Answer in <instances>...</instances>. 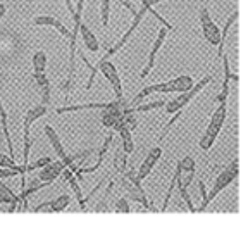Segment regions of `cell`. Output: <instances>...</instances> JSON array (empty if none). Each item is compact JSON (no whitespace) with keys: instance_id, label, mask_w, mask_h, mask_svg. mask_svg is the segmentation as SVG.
Returning <instances> with one entry per match:
<instances>
[{"instance_id":"obj_1","label":"cell","mask_w":248,"mask_h":226,"mask_svg":"<svg viewBox=\"0 0 248 226\" xmlns=\"http://www.w3.org/2000/svg\"><path fill=\"white\" fill-rule=\"evenodd\" d=\"M193 85L195 83H193V78H191V76H188V74H181V76L170 80V81L145 86V88L141 90L135 98H133V102H131L129 107L140 105V102L143 100L145 97H148L150 94H183V92H186V90H190Z\"/></svg>"},{"instance_id":"obj_2","label":"cell","mask_w":248,"mask_h":226,"mask_svg":"<svg viewBox=\"0 0 248 226\" xmlns=\"http://www.w3.org/2000/svg\"><path fill=\"white\" fill-rule=\"evenodd\" d=\"M226 116H228V102H226V104H219L217 111L212 114V117H210L209 125H207L205 135L200 138V148L202 150H210V147H212L214 142H216L217 135L221 133L222 126H224Z\"/></svg>"},{"instance_id":"obj_3","label":"cell","mask_w":248,"mask_h":226,"mask_svg":"<svg viewBox=\"0 0 248 226\" xmlns=\"http://www.w3.org/2000/svg\"><path fill=\"white\" fill-rule=\"evenodd\" d=\"M212 81V76L210 74H207V76H203V78L200 80L198 83H195L193 86H191L190 90H186V92H183V94H179V97L172 98V100L166 102V113L167 114H174V113H179V111H183V107L185 105H188L191 100H193L195 97H197L198 94H200L202 90L205 88L209 83Z\"/></svg>"},{"instance_id":"obj_4","label":"cell","mask_w":248,"mask_h":226,"mask_svg":"<svg viewBox=\"0 0 248 226\" xmlns=\"http://www.w3.org/2000/svg\"><path fill=\"white\" fill-rule=\"evenodd\" d=\"M200 24H202V33H203V38L210 43V45H217L219 52H217V57L221 59L224 55V42L221 38V30L210 17L209 11L205 7L200 11Z\"/></svg>"},{"instance_id":"obj_5","label":"cell","mask_w":248,"mask_h":226,"mask_svg":"<svg viewBox=\"0 0 248 226\" xmlns=\"http://www.w3.org/2000/svg\"><path fill=\"white\" fill-rule=\"evenodd\" d=\"M46 114V105L40 104V105H35L33 109H30L24 116V129H23V166H28V157H30V148H31V138H30V129H31V125L40 119L42 116Z\"/></svg>"},{"instance_id":"obj_6","label":"cell","mask_w":248,"mask_h":226,"mask_svg":"<svg viewBox=\"0 0 248 226\" xmlns=\"http://www.w3.org/2000/svg\"><path fill=\"white\" fill-rule=\"evenodd\" d=\"M238 175H240V166H238V159H234L231 164H228V166L221 171V175L216 178L212 190H210V194L207 195V202L209 204L212 202V200L216 199L217 195L221 194L228 185H231L232 181L238 178Z\"/></svg>"},{"instance_id":"obj_7","label":"cell","mask_w":248,"mask_h":226,"mask_svg":"<svg viewBox=\"0 0 248 226\" xmlns=\"http://www.w3.org/2000/svg\"><path fill=\"white\" fill-rule=\"evenodd\" d=\"M86 109H126V104L123 98H116L114 102H92V104H78V105H66L55 109V114H66V113H76V111H86Z\"/></svg>"},{"instance_id":"obj_8","label":"cell","mask_w":248,"mask_h":226,"mask_svg":"<svg viewBox=\"0 0 248 226\" xmlns=\"http://www.w3.org/2000/svg\"><path fill=\"white\" fill-rule=\"evenodd\" d=\"M114 183L124 192V195H126L128 200H135V202L141 204L145 209H150V204H148V200H147V194H145L143 187H136L133 181H129V179L124 178V176L117 179V181H114Z\"/></svg>"},{"instance_id":"obj_9","label":"cell","mask_w":248,"mask_h":226,"mask_svg":"<svg viewBox=\"0 0 248 226\" xmlns=\"http://www.w3.org/2000/svg\"><path fill=\"white\" fill-rule=\"evenodd\" d=\"M97 69L102 71L105 78L108 80L110 86H112L114 94H116V98H123V83H121V78H119V73H117L116 66L112 63H108V61H100L97 64Z\"/></svg>"},{"instance_id":"obj_10","label":"cell","mask_w":248,"mask_h":226,"mask_svg":"<svg viewBox=\"0 0 248 226\" xmlns=\"http://www.w3.org/2000/svg\"><path fill=\"white\" fill-rule=\"evenodd\" d=\"M67 166L64 164V161L59 159V161H50L48 164H45L43 168H40V173H38V178L42 181H46V183H52L57 179V176L61 175Z\"/></svg>"},{"instance_id":"obj_11","label":"cell","mask_w":248,"mask_h":226,"mask_svg":"<svg viewBox=\"0 0 248 226\" xmlns=\"http://www.w3.org/2000/svg\"><path fill=\"white\" fill-rule=\"evenodd\" d=\"M162 157V148L160 147H154L148 152V156L145 157V161L141 162V166H140L138 169H136V176H138V179H145L148 175L152 173V169H154V166L157 164V161Z\"/></svg>"},{"instance_id":"obj_12","label":"cell","mask_w":248,"mask_h":226,"mask_svg":"<svg viewBox=\"0 0 248 226\" xmlns=\"http://www.w3.org/2000/svg\"><path fill=\"white\" fill-rule=\"evenodd\" d=\"M166 35H167V28L164 26V28H160V32H159V35H157V38H155V42H154V47H152V50H150V55H148V63H147V66L143 67V71H141V78H145L148 73H150L152 69H154V64H155V57H157V54H159V50L162 48V45H164V42H166Z\"/></svg>"},{"instance_id":"obj_13","label":"cell","mask_w":248,"mask_h":226,"mask_svg":"<svg viewBox=\"0 0 248 226\" xmlns=\"http://www.w3.org/2000/svg\"><path fill=\"white\" fill-rule=\"evenodd\" d=\"M33 23H35L36 26H52V28H55V30H57L62 36L71 38V30H69V28H66L64 24L61 23V21L57 19V17H54V16H38V17H35V21H33Z\"/></svg>"},{"instance_id":"obj_14","label":"cell","mask_w":248,"mask_h":226,"mask_svg":"<svg viewBox=\"0 0 248 226\" xmlns=\"http://www.w3.org/2000/svg\"><path fill=\"white\" fill-rule=\"evenodd\" d=\"M0 204H9L11 206L9 212H14L19 207V195H16L7 185H4L2 178H0Z\"/></svg>"},{"instance_id":"obj_15","label":"cell","mask_w":248,"mask_h":226,"mask_svg":"<svg viewBox=\"0 0 248 226\" xmlns=\"http://www.w3.org/2000/svg\"><path fill=\"white\" fill-rule=\"evenodd\" d=\"M43 131H45V137L48 138V142H50L52 148H54V150H55V156H57L59 159L66 161L67 154H66V150H64V145H62L61 138H59V135H57V133H55V129L52 128L50 125H46Z\"/></svg>"},{"instance_id":"obj_16","label":"cell","mask_w":248,"mask_h":226,"mask_svg":"<svg viewBox=\"0 0 248 226\" xmlns=\"http://www.w3.org/2000/svg\"><path fill=\"white\" fill-rule=\"evenodd\" d=\"M62 173H64V179H66L67 183H69V187H71V190H73V194H74V197H76V200L79 202V207H81V209H85L86 202H85V197H83L81 188H79V183H78V178L74 176V173L71 171L69 168H66Z\"/></svg>"},{"instance_id":"obj_17","label":"cell","mask_w":248,"mask_h":226,"mask_svg":"<svg viewBox=\"0 0 248 226\" xmlns=\"http://www.w3.org/2000/svg\"><path fill=\"white\" fill-rule=\"evenodd\" d=\"M79 35H81L83 43H85V47L88 48L90 52H97L98 48H100V43H98L97 36L93 35V32L85 23L79 24Z\"/></svg>"},{"instance_id":"obj_18","label":"cell","mask_w":248,"mask_h":226,"mask_svg":"<svg viewBox=\"0 0 248 226\" xmlns=\"http://www.w3.org/2000/svg\"><path fill=\"white\" fill-rule=\"evenodd\" d=\"M35 81L36 86L40 90V95H42V104L46 105L50 102V83H48V78L45 76V73H35Z\"/></svg>"},{"instance_id":"obj_19","label":"cell","mask_w":248,"mask_h":226,"mask_svg":"<svg viewBox=\"0 0 248 226\" xmlns=\"http://www.w3.org/2000/svg\"><path fill=\"white\" fill-rule=\"evenodd\" d=\"M117 133H119L121 138H123V150L126 154H131L133 150H135V142H133L131 131H129V129L123 125L119 129H117Z\"/></svg>"},{"instance_id":"obj_20","label":"cell","mask_w":248,"mask_h":226,"mask_svg":"<svg viewBox=\"0 0 248 226\" xmlns=\"http://www.w3.org/2000/svg\"><path fill=\"white\" fill-rule=\"evenodd\" d=\"M114 168H116V171L121 173V175L128 169V154L124 152L121 147L117 148L116 154H114Z\"/></svg>"},{"instance_id":"obj_21","label":"cell","mask_w":248,"mask_h":226,"mask_svg":"<svg viewBox=\"0 0 248 226\" xmlns=\"http://www.w3.org/2000/svg\"><path fill=\"white\" fill-rule=\"evenodd\" d=\"M0 121H2V129H4V137L5 142H7L9 154L14 156V147H12V140H11V135H9V126H7V113H5L4 105H2V100H0Z\"/></svg>"},{"instance_id":"obj_22","label":"cell","mask_w":248,"mask_h":226,"mask_svg":"<svg viewBox=\"0 0 248 226\" xmlns=\"http://www.w3.org/2000/svg\"><path fill=\"white\" fill-rule=\"evenodd\" d=\"M181 168H179V164L176 166V171H174V176H172V179H170L169 183V188H167V194H166V199H164V204H162V210L167 209V206H169V200L170 197H172V194H174V188H176V179L181 176Z\"/></svg>"},{"instance_id":"obj_23","label":"cell","mask_w":248,"mask_h":226,"mask_svg":"<svg viewBox=\"0 0 248 226\" xmlns=\"http://www.w3.org/2000/svg\"><path fill=\"white\" fill-rule=\"evenodd\" d=\"M45 69H46V54L38 50L33 55V71L35 73H45Z\"/></svg>"},{"instance_id":"obj_24","label":"cell","mask_w":248,"mask_h":226,"mask_svg":"<svg viewBox=\"0 0 248 226\" xmlns=\"http://www.w3.org/2000/svg\"><path fill=\"white\" fill-rule=\"evenodd\" d=\"M69 202H71L69 195H59L57 199L52 200V204H50L52 212H61V210H64L67 206H69Z\"/></svg>"},{"instance_id":"obj_25","label":"cell","mask_w":248,"mask_h":226,"mask_svg":"<svg viewBox=\"0 0 248 226\" xmlns=\"http://www.w3.org/2000/svg\"><path fill=\"white\" fill-rule=\"evenodd\" d=\"M0 168H12V169H19L21 171V176L26 175V169H24V166H17L16 164V161L12 159V157L9 156H4V154L0 152Z\"/></svg>"},{"instance_id":"obj_26","label":"cell","mask_w":248,"mask_h":226,"mask_svg":"<svg viewBox=\"0 0 248 226\" xmlns=\"http://www.w3.org/2000/svg\"><path fill=\"white\" fill-rule=\"evenodd\" d=\"M112 138H114L112 133H110V135H107V137H105V140H104V144H102V148L98 150V161H97V164H95V166H97L98 169H100V166L104 164L105 154H107L108 147H110V144H112Z\"/></svg>"},{"instance_id":"obj_27","label":"cell","mask_w":248,"mask_h":226,"mask_svg":"<svg viewBox=\"0 0 248 226\" xmlns=\"http://www.w3.org/2000/svg\"><path fill=\"white\" fill-rule=\"evenodd\" d=\"M166 105V100H155L152 104H145V105H135L131 107L133 113H147V111H152V109H159V107H164Z\"/></svg>"},{"instance_id":"obj_28","label":"cell","mask_w":248,"mask_h":226,"mask_svg":"<svg viewBox=\"0 0 248 226\" xmlns=\"http://www.w3.org/2000/svg\"><path fill=\"white\" fill-rule=\"evenodd\" d=\"M102 26L107 28L108 26V16H110V0H102Z\"/></svg>"},{"instance_id":"obj_29","label":"cell","mask_w":248,"mask_h":226,"mask_svg":"<svg viewBox=\"0 0 248 226\" xmlns=\"http://www.w3.org/2000/svg\"><path fill=\"white\" fill-rule=\"evenodd\" d=\"M178 164H179V168H181V171H186V173L195 171V159L191 156L183 157V159L179 161Z\"/></svg>"},{"instance_id":"obj_30","label":"cell","mask_w":248,"mask_h":226,"mask_svg":"<svg viewBox=\"0 0 248 226\" xmlns=\"http://www.w3.org/2000/svg\"><path fill=\"white\" fill-rule=\"evenodd\" d=\"M114 210H116V212H124V214H128L129 210H131L129 200L126 199V197H121V199L116 202V206H114Z\"/></svg>"},{"instance_id":"obj_31","label":"cell","mask_w":248,"mask_h":226,"mask_svg":"<svg viewBox=\"0 0 248 226\" xmlns=\"http://www.w3.org/2000/svg\"><path fill=\"white\" fill-rule=\"evenodd\" d=\"M178 190H179V194H181V197H183V200L186 202V206H188V210L190 212H195V207H193V202H191V197H190V194H188V188H185V187H178Z\"/></svg>"},{"instance_id":"obj_32","label":"cell","mask_w":248,"mask_h":226,"mask_svg":"<svg viewBox=\"0 0 248 226\" xmlns=\"http://www.w3.org/2000/svg\"><path fill=\"white\" fill-rule=\"evenodd\" d=\"M198 190H200V194H202V207H200V210H205L207 207H209V202H207V188H205V183L203 181H198Z\"/></svg>"},{"instance_id":"obj_33","label":"cell","mask_w":248,"mask_h":226,"mask_svg":"<svg viewBox=\"0 0 248 226\" xmlns=\"http://www.w3.org/2000/svg\"><path fill=\"white\" fill-rule=\"evenodd\" d=\"M19 175L21 176V171L19 169H12V168H0V178H12V176Z\"/></svg>"},{"instance_id":"obj_34","label":"cell","mask_w":248,"mask_h":226,"mask_svg":"<svg viewBox=\"0 0 248 226\" xmlns=\"http://www.w3.org/2000/svg\"><path fill=\"white\" fill-rule=\"evenodd\" d=\"M119 2H121V4H123L126 9H129V11H131V14L135 16V14H136V7H135V4H133L131 0H119Z\"/></svg>"},{"instance_id":"obj_35","label":"cell","mask_w":248,"mask_h":226,"mask_svg":"<svg viewBox=\"0 0 248 226\" xmlns=\"http://www.w3.org/2000/svg\"><path fill=\"white\" fill-rule=\"evenodd\" d=\"M160 2H164V0H147V2H143V4L147 5L148 9H152V7H155L157 4H160Z\"/></svg>"},{"instance_id":"obj_36","label":"cell","mask_w":248,"mask_h":226,"mask_svg":"<svg viewBox=\"0 0 248 226\" xmlns=\"http://www.w3.org/2000/svg\"><path fill=\"white\" fill-rule=\"evenodd\" d=\"M64 2H66L67 9H69V14H71V17H73V16H74V12H76V7H74V5H73V2H71V0H64Z\"/></svg>"},{"instance_id":"obj_37","label":"cell","mask_w":248,"mask_h":226,"mask_svg":"<svg viewBox=\"0 0 248 226\" xmlns=\"http://www.w3.org/2000/svg\"><path fill=\"white\" fill-rule=\"evenodd\" d=\"M5 12H7V7H5L4 4H0V19L5 16Z\"/></svg>"},{"instance_id":"obj_38","label":"cell","mask_w":248,"mask_h":226,"mask_svg":"<svg viewBox=\"0 0 248 226\" xmlns=\"http://www.w3.org/2000/svg\"><path fill=\"white\" fill-rule=\"evenodd\" d=\"M138 2H140V4H143V2H147V0H138Z\"/></svg>"}]
</instances>
